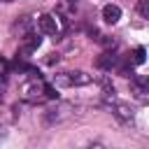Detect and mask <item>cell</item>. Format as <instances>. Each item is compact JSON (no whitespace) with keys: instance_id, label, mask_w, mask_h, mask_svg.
I'll list each match as a JSON object with an SVG mask.
<instances>
[{"instance_id":"cell-1","label":"cell","mask_w":149,"mask_h":149,"mask_svg":"<svg viewBox=\"0 0 149 149\" xmlns=\"http://www.w3.org/2000/svg\"><path fill=\"white\" fill-rule=\"evenodd\" d=\"M37 23H40V30L47 33V35H56V33H58V21H56V16H51V14H42V16L37 19Z\"/></svg>"},{"instance_id":"cell-2","label":"cell","mask_w":149,"mask_h":149,"mask_svg":"<svg viewBox=\"0 0 149 149\" xmlns=\"http://www.w3.org/2000/svg\"><path fill=\"white\" fill-rule=\"evenodd\" d=\"M116 54H112V51H105V54H100L98 58H95V65L100 68V70H112L114 65H116Z\"/></svg>"},{"instance_id":"cell-3","label":"cell","mask_w":149,"mask_h":149,"mask_svg":"<svg viewBox=\"0 0 149 149\" xmlns=\"http://www.w3.org/2000/svg\"><path fill=\"white\" fill-rule=\"evenodd\" d=\"M102 19H105L107 23H116V21L121 19V9H119L116 5H105V7H102Z\"/></svg>"},{"instance_id":"cell-4","label":"cell","mask_w":149,"mask_h":149,"mask_svg":"<svg viewBox=\"0 0 149 149\" xmlns=\"http://www.w3.org/2000/svg\"><path fill=\"white\" fill-rule=\"evenodd\" d=\"M68 81H70V84H88L91 77H88L86 72H81V70H74V72H70Z\"/></svg>"},{"instance_id":"cell-5","label":"cell","mask_w":149,"mask_h":149,"mask_svg":"<svg viewBox=\"0 0 149 149\" xmlns=\"http://www.w3.org/2000/svg\"><path fill=\"white\" fill-rule=\"evenodd\" d=\"M40 42H42V37H37V35H26V47H23V51L26 54H30V51H35L37 47H40Z\"/></svg>"},{"instance_id":"cell-6","label":"cell","mask_w":149,"mask_h":149,"mask_svg":"<svg viewBox=\"0 0 149 149\" xmlns=\"http://www.w3.org/2000/svg\"><path fill=\"white\" fill-rule=\"evenodd\" d=\"M144 58H147V51H144V47H137L135 51H133V58H128L133 65H142L144 63Z\"/></svg>"},{"instance_id":"cell-7","label":"cell","mask_w":149,"mask_h":149,"mask_svg":"<svg viewBox=\"0 0 149 149\" xmlns=\"http://www.w3.org/2000/svg\"><path fill=\"white\" fill-rule=\"evenodd\" d=\"M133 88H135V93H137V98H142L144 100V93H147V79H135L133 81Z\"/></svg>"},{"instance_id":"cell-8","label":"cell","mask_w":149,"mask_h":149,"mask_svg":"<svg viewBox=\"0 0 149 149\" xmlns=\"http://www.w3.org/2000/svg\"><path fill=\"white\" fill-rule=\"evenodd\" d=\"M137 12L142 19H149V0H140L137 2Z\"/></svg>"},{"instance_id":"cell-9","label":"cell","mask_w":149,"mask_h":149,"mask_svg":"<svg viewBox=\"0 0 149 149\" xmlns=\"http://www.w3.org/2000/svg\"><path fill=\"white\" fill-rule=\"evenodd\" d=\"M116 114H119L121 119H128V116H130V112H128V107H126V105H119V112H116Z\"/></svg>"},{"instance_id":"cell-10","label":"cell","mask_w":149,"mask_h":149,"mask_svg":"<svg viewBox=\"0 0 149 149\" xmlns=\"http://www.w3.org/2000/svg\"><path fill=\"white\" fill-rule=\"evenodd\" d=\"M44 93H47L49 98H56V95H58V93H56V91H54L51 86H44Z\"/></svg>"},{"instance_id":"cell-11","label":"cell","mask_w":149,"mask_h":149,"mask_svg":"<svg viewBox=\"0 0 149 149\" xmlns=\"http://www.w3.org/2000/svg\"><path fill=\"white\" fill-rule=\"evenodd\" d=\"M5 68H7V63H5V61H0V74L5 72Z\"/></svg>"},{"instance_id":"cell-12","label":"cell","mask_w":149,"mask_h":149,"mask_svg":"<svg viewBox=\"0 0 149 149\" xmlns=\"http://www.w3.org/2000/svg\"><path fill=\"white\" fill-rule=\"evenodd\" d=\"M2 137H5V128H0V140H2Z\"/></svg>"}]
</instances>
